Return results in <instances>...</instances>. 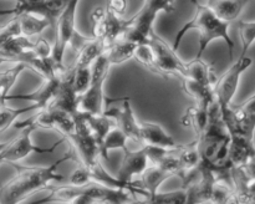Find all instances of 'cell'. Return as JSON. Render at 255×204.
<instances>
[{"instance_id":"1","label":"cell","mask_w":255,"mask_h":204,"mask_svg":"<svg viewBox=\"0 0 255 204\" xmlns=\"http://www.w3.org/2000/svg\"><path fill=\"white\" fill-rule=\"evenodd\" d=\"M69 159H74V152L64 154L45 167L15 166L16 174L0 187V203H20L39 191L49 189L52 181H62L64 177L59 173V167Z\"/></svg>"},{"instance_id":"2","label":"cell","mask_w":255,"mask_h":204,"mask_svg":"<svg viewBox=\"0 0 255 204\" xmlns=\"http://www.w3.org/2000/svg\"><path fill=\"white\" fill-rule=\"evenodd\" d=\"M192 2H193L194 7H196V12H194L193 17L189 21H187L181 27V30L177 32L173 41L174 50H178L179 45H181L182 40L186 36L187 32L191 31V30H197L199 34V45L196 57H203V54L207 50V47H208V45L212 41H214V40L222 39L226 42L227 46H228L229 59L233 60L234 41L232 40L228 31L231 22L224 21L221 17L217 16L207 5L199 4L197 0H192Z\"/></svg>"},{"instance_id":"3","label":"cell","mask_w":255,"mask_h":204,"mask_svg":"<svg viewBox=\"0 0 255 204\" xmlns=\"http://www.w3.org/2000/svg\"><path fill=\"white\" fill-rule=\"evenodd\" d=\"M50 194L39 203H71V204H91V203H129L134 196L127 189H115L102 184L90 182L84 186H61L50 187Z\"/></svg>"},{"instance_id":"4","label":"cell","mask_w":255,"mask_h":204,"mask_svg":"<svg viewBox=\"0 0 255 204\" xmlns=\"http://www.w3.org/2000/svg\"><path fill=\"white\" fill-rule=\"evenodd\" d=\"M174 9L176 0H144L141 10L128 19V27L122 36L137 44L147 42L154 31L153 25L158 12H172Z\"/></svg>"},{"instance_id":"5","label":"cell","mask_w":255,"mask_h":204,"mask_svg":"<svg viewBox=\"0 0 255 204\" xmlns=\"http://www.w3.org/2000/svg\"><path fill=\"white\" fill-rule=\"evenodd\" d=\"M111 62L107 59L106 54L101 55L92 64V80L87 91L80 97L79 111L85 113L101 114L105 113V95L104 86L109 77Z\"/></svg>"},{"instance_id":"6","label":"cell","mask_w":255,"mask_h":204,"mask_svg":"<svg viewBox=\"0 0 255 204\" xmlns=\"http://www.w3.org/2000/svg\"><path fill=\"white\" fill-rule=\"evenodd\" d=\"M76 127L75 131L67 137L74 148V158L77 159L79 164L85 167H91L99 161L100 146L95 138L90 124L87 122L86 114L79 111L76 113Z\"/></svg>"},{"instance_id":"7","label":"cell","mask_w":255,"mask_h":204,"mask_svg":"<svg viewBox=\"0 0 255 204\" xmlns=\"http://www.w3.org/2000/svg\"><path fill=\"white\" fill-rule=\"evenodd\" d=\"M75 116L76 114L70 113L65 109L49 107V108L39 109L35 116L30 117L26 121L16 122L14 123V126L17 129H21L24 127H31L34 129H55V131L60 132L65 138H67L76 127V117Z\"/></svg>"},{"instance_id":"8","label":"cell","mask_w":255,"mask_h":204,"mask_svg":"<svg viewBox=\"0 0 255 204\" xmlns=\"http://www.w3.org/2000/svg\"><path fill=\"white\" fill-rule=\"evenodd\" d=\"M80 0H70L66 9L62 11L55 24V42L54 50H52V60L59 67L64 66L65 52L67 47L71 46L72 41L76 39L79 32L76 31V9Z\"/></svg>"},{"instance_id":"9","label":"cell","mask_w":255,"mask_h":204,"mask_svg":"<svg viewBox=\"0 0 255 204\" xmlns=\"http://www.w3.org/2000/svg\"><path fill=\"white\" fill-rule=\"evenodd\" d=\"M91 26L94 37L101 39L106 47L125 34L128 27V20L111 11L106 6H97L91 12Z\"/></svg>"},{"instance_id":"10","label":"cell","mask_w":255,"mask_h":204,"mask_svg":"<svg viewBox=\"0 0 255 204\" xmlns=\"http://www.w3.org/2000/svg\"><path fill=\"white\" fill-rule=\"evenodd\" d=\"M35 129L31 127H24L20 129V133L15 138L10 139L9 144L5 147L4 151L0 153V164L2 163H15L25 159L31 153H52L57 146L62 143L66 138L60 139L51 147H39L31 141V134Z\"/></svg>"},{"instance_id":"11","label":"cell","mask_w":255,"mask_h":204,"mask_svg":"<svg viewBox=\"0 0 255 204\" xmlns=\"http://www.w3.org/2000/svg\"><path fill=\"white\" fill-rule=\"evenodd\" d=\"M148 42L153 49L156 55V61L159 69V76L168 79V77H183L184 65L186 62L178 56L177 50L173 46H169L164 39H162L156 31L149 35Z\"/></svg>"},{"instance_id":"12","label":"cell","mask_w":255,"mask_h":204,"mask_svg":"<svg viewBox=\"0 0 255 204\" xmlns=\"http://www.w3.org/2000/svg\"><path fill=\"white\" fill-rule=\"evenodd\" d=\"M253 65V59L249 56H239V59L217 80L214 92L221 106L232 104L239 87L241 77Z\"/></svg>"},{"instance_id":"13","label":"cell","mask_w":255,"mask_h":204,"mask_svg":"<svg viewBox=\"0 0 255 204\" xmlns=\"http://www.w3.org/2000/svg\"><path fill=\"white\" fill-rule=\"evenodd\" d=\"M69 2L70 0H22L17 2L16 6L12 9L0 10V15H14L15 16L21 12H32L49 20L51 22V27H54Z\"/></svg>"},{"instance_id":"14","label":"cell","mask_w":255,"mask_h":204,"mask_svg":"<svg viewBox=\"0 0 255 204\" xmlns=\"http://www.w3.org/2000/svg\"><path fill=\"white\" fill-rule=\"evenodd\" d=\"M66 70V69H65ZM65 70L60 71L55 76L44 79L42 85L35 91L30 94H19V95H7L5 101H11V100H21V101H30L36 104L37 111L39 109L49 108L54 104L57 95H59L60 89L62 85V79H64Z\"/></svg>"},{"instance_id":"15","label":"cell","mask_w":255,"mask_h":204,"mask_svg":"<svg viewBox=\"0 0 255 204\" xmlns=\"http://www.w3.org/2000/svg\"><path fill=\"white\" fill-rule=\"evenodd\" d=\"M105 113L115 119L117 126L128 136L129 139L141 142V122L136 118L129 99H125L121 108H111L105 111Z\"/></svg>"},{"instance_id":"16","label":"cell","mask_w":255,"mask_h":204,"mask_svg":"<svg viewBox=\"0 0 255 204\" xmlns=\"http://www.w3.org/2000/svg\"><path fill=\"white\" fill-rule=\"evenodd\" d=\"M149 164L151 163H149L148 156H147L144 148L139 149V151L126 149L125 151L124 161H122L121 167H120L117 177L122 182H125V183L132 184L134 183V177L141 176Z\"/></svg>"},{"instance_id":"17","label":"cell","mask_w":255,"mask_h":204,"mask_svg":"<svg viewBox=\"0 0 255 204\" xmlns=\"http://www.w3.org/2000/svg\"><path fill=\"white\" fill-rule=\"evenodd\" d=\"M141 143L163 147L172 151H179L183 146L166 132L161 124L153 122H141Z\"/></svg>"},{"instance_id":"18","label":"cell","mask_w":255,"mask_h":204,"mask_svg":"<svg viewBox=\"0 0 255 204\" xmlns=\"http://www.w3.org/2000/svg\"><path fill=\"white\" fill-rule=\"evenodd\" d=\"M255 157L253 139L241 134H232L229 146V159L233 167H242Z\"/></svg>"},{"instance_id":"19","label":"cell","mask_w":255,"mask_h":204,"mask_svg":"<svg viewBox=\"0 0 255 204\" xmlns=\"http://www.w3.org/2000/svg\"><path fill=\"white\" fill-rule=\"evenodd\" d=\"M183 77H188V79L196 80L201 84L211 85L214 87H216L217 80H218L213 69V65L206 62L202 57H194L191 61L186 62Z\"/></svg>"},{"instance_id":"20","label":"cell","mask_w":255,"mask_h":204,"mask_svg":"<svg viewBox=\"0 0 255 204\" xmlns=\"http://www.w3.org/2000/svg\"><path fill=\"white\" fill-rule=\"evenodd\" d=\"M249 0H206V5L224 21L232 22L239 17Z\"/></svg>"},{"instance_id":"21","label":"cell","mask_w":255,"mask_h":204,"mask_svg":"<svg viewBox=\"0 0 255 204\" xmlns=\"http://www.w3.org/2000/svg\"><path fill=\"white\" fill-rule=\"evenodd\" d=\"M173 176L172 172L158 164H149L146 171L141 174V183L139 186L148 193V197H153L157 192H159V187L163 184L164 181ZM146 199V198H144Z\"/></svg>"},{"instance_id":"22","label":"cell","mask_w":255,"mask_h":204,"mask_svg":"<svg viewBox=\"0 0 255 204\" xmlns=\"http://www.w3.org/2000/svg\"><path fill=\"white\" fill-rule=\"evenodd\" d=\"M182 89L188 95L191 99L196 101L197 104H204V106H211L216 101V92L214 86L211 85H204L196 80L183 77L182 79Z\"/></svg>"},{"instance_id":"23","label":"cell","mask_w":255,"mask_h":204,"mask_svg":"<svg viewBox=\"0 0 255 204\" xmlns=\"http://www.w3.org/2000/svg\"><path fill=\"white\" fill-rule=\"evenodd\" d=\"M137 46H138L137 42L121 36L106 47L105 54H106L107 59L110 60L111 65L114 66V65L124 64V62L134 57V51H136Z\"/></svg>"},{"instance_id":"24","label":"cell","mask_w":255,"mask_h":204,"mask_svg":"<svg viewBox=\"0 0 255 204\" xmlns=\"http://www.w3.org/2000/svg\"><path fill=\"white\" fill-rule=\"evenodd\" d=\"M209 107L204 104H197L186 109V113L182 117V123L194 129L196 138H199L206 131L209 121Z\"/></svg>"},{"instance_id":"25","label":"cell","mask_w":255,"mask_h":204,"mask_svg":"<svg viewBox=\"0 0 255 204\" xmlns=\"http://www.w3.org/2000/svg\"><path fill=\"white\" fill-rule=\"evenodd\" d=\"M178 162H179V178H183L186 174L189 172L194 171L198 168L199 164L202 163L201 152H199L198 144L194 139L193 142L188 144H183L179 149L178 154Z\"/></svg>"},{"instance_id":"26","label":"cell","mask_w":255,"mask_h":204,"mask_svg":"<svg viewBox=\"0 0 255 204\" xmlns=\"http://www.w3.org/2000/svg\"><path fill=\"white\" fill-rule=\"evenodd\" d=\"M15 17H17L19 20L21 35H25L27 37L40 35L45 29L51 26V22L49 20L36 14H32V12H21V14L15 15Z\"/></svg>"},{"instance_id":"27","label":"cell","mask_w":255,"mask_h":204,"mask_svg":"<svg viewBox=\"0 0 255 204\" xmlns=\"http://www.w3.org/2000/svg\"><path fill=\"white\" fill-rule=\"evenodd\" d=\"M128 136L120 128L119 126L112 127L106 134V137L102 141L101 146H100V154L102 158H109V152L114 151V149H124V152L127 148V142H128Z\"/></svg>"},{"instance_id":"28","label":"cell","mask_w":255,"mask_h":204,"mask_svg":"<svg viewBox=\"0 0 255 204\" xmlns=\"http://www.w3.org/2000/svg\"><path fill=\"white\" fill-rule=\"evenodd\" d=\"M25 69H27L26 65L21 64V62H15L12 67L0 71V103L4 104L6 102L5 100H6L10 90Z\"/></svg>"},{"instance_id":"29","label":"cell","mask_w":255,"mask_h":204,"mask_svg":"<svg viewBox=\"0 0 255 204\" xmlns=\"http://www.w3.org/2000/svg\"><path fill=\"white\" fill-rule=\"evenodd\" d=\"M141 203L149 204H186L188 203V192L186 188L181 191L168 192V193H161L157 192L153 197L143 199Z\"/></svg>"},{"instance_id":"30","label":"cell","mask_w":255,"mask_h":204,"mask_svg":"<svg viewBox=\"0 0 255 204\" xmlns=\"http://www.w3.org/2000/svg\"><path fill=\"white\" fill-rule=\"evenodd\" d=\"M32 109H37L36 104L32 103L27 107H22V108H11L5 103L1 104L0 106V133L10 128L21 114L27 111H32Z\"/></svg>"},{"instance_id":"31","label":"cell","mask_w":255,"mask_h":204,"mask_svg":"<svg viewBox=\"0 0 255 204\" xmlns=\"http://www.w3.org/2000/svg\"><path fill=\"white\" fill-rule=\"evenodd\" d=\"M134 59L142 65V66L146 67L147 70H149L153 74L159 75V69L158 65L156 61V55H154L153 49H152L151 44L148 41L142 42L138 44V46L136 47V51H134Z\"/></svg>"},{"instance_id":"32","label":"cell","mask_w":255,"mask_h":204,"mask_svg":"<svg viewBox=\"0 0 255 204\" xmlns=\"http://www.w3.org/2000/svg\"><path fill=\"white\" fill-rule=\"evenodd\" d=\"M74 86L80 97L87 91L92 80V66H74Z\"/></svg>"},{"instance_id":"33","label":"cell","mask_w":255,"mask_h":204,"mask_svg":"<svg viewBox=\"0 0 255 204\" xmlns=\"http://www.w3.org/2000/svg\"><path fill=\"white\" fill-rule=\"evenodd\" d=\"M239 36L242 40V54L241 56H246L248 50L255 42V21H246L239 20L238 22Z\"/></svg>"},{"instance_id":"34","label":"cell","mask_w":255,"mask_h":204,"mask_svg":"<svg viewBox=\"0 0 255 204\" xmlns=\"http://www.w3.org/2000/svg\"><path fill=\"white\" fill-rule=\"evenodd\" d=\"M20 34H21V31H20L19 20H17V17L14 16V19H12L9 24L0 27V45L4 44V42L6 41V40H9L10 37Z\"/></svg>"},{"instance_id":"35","label":"cell","mask_w":255,"mask_h":204,"mask_svg":"<svg viewBox=\"0 0 255 204\" xmlns=\"http://www.w3.org/2000/svg\"><path fill=\"white\" fill-rule=\"evenodd\" d=\"M69 182L70 184H72V186H84V184L90 183L89 168L79 164V167L75 169L74 173L70 176Z\"/></svg>"},{"instance_id":"36","label":"cell","mask_w":255,"mask_h":204,"mask_svg":"<svg viewBox=\"0 0 255 204\" xmlns=\"http://www.w3.org/2000/svg\"><path fill=\"white\" fill-rule=\"evenodd\" d=\"M106 7L119 15H124L127 7V0H107Z\"/></svg>"},{"instance_id":"37","label":"cell","mask_w":255,"mask_h":204,"mask_svg":"<svg viewBox=\"0 0 255 204\" xmlns=\"http://www.w3.org/2000/svg\"><path fill=\"white\" fill-rule=\"evenodd\" d=\"M238 107L241 111L243 112H248V113H255V95H253L252 97H249L246 102L243 103L238 104Z\"/></svg>"},{"instance_id":"38","label":"cell","mask_w":255,"mask_h":204,"mask_svg":"<svg viewBox=\"0 0 255 204\" xmlns=\"http://www.w3.org/2000/svg\"><path fill=\"white\" fill-rule=\"evenodd\" d=\"M9 142H10V139L9 141H5V142H0V153H1L2 151H4L5 149V147L7 146V144H9Z\"/></svg>"},{"instance_id":"39","label":"cell","mask_w":255,"mask_h":204,"mask_svg":"<svg viewBox=\"0 0 255 204\" xmlns=\"http://www.w3.org/2000/svg\"><path fill=\"white\" fill-rule=\"evenodd\" d=\"M15 1H16V2H20V1H22V0H15Z\"/></svg>"},{"instance_id":"40","label":"cell","mask_w":255,"mask_h":204,"mask_svg":"<svg viewBox=\"0 0 255 204\" xmlns=\"http://www.w3.org/2000/svg\"><path fill=\"white\" fill-rule=\"evenodd\" d=\"M106 1H107V0H106Z\"/></svg>"}]
</instances>
